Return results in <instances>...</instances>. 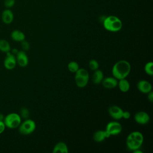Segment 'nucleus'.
<instances>
[{
    "label": "nucleus",
    "instance_id": "obj_1",
    "mask_svg": "<svg viewBox=\"0 0 153 153\" xmlns=\"http://www.w3.org/2000/svg\"><path fill=\"white\" fill-rule=\"evenodd\" d=\"M131 71L130 63L126 60H121L117 62L112 68V74L118 80L126 78Z\"/></svg>",
    "mask_w": 153,
    "mask_h": 153
},
{
    "label": "nucleus",
    "instance_id": "obj_2",
    "mask_svg": "<svg viewBox=\"0 0 153 153\" xmlns=\"http://www.w3.org/2000/svg\"><path fill=\"white\" fill-rule=\"evenodd\" d=\"M143 142V136L138 131L131 132L126 138V146L130 151L140 149Z\"/></svg>",
    "mask_w": 153,
    "mask_h": 153
},
{
    "label": "nucleus",
    "instance_id": "obj_3",
    "mask_svg": "<svg viewBox=\"0 0 153 153\" xmlns=\"http://www.w3.org/2000/svg\"><path fill=\"white\" fill-rule=\"evenodd\" d=\"M103 26L106 30L109 32H116L121 29L123 23L118 17L109 16L103 19Z\"/></svg>",
    "mask_w": 153,
    "mask_h": 153
},
{
    "label": "nucleus",
    "instance_id": "obj_4",
    "mask_svg": "<svg viewBox=\"0 0 153 153\" xmlns=\"http://www.w3.org/2000/svg\"><path fill=\"white\" fill-rule=\"evenodd\" d=\"M89 81V74L84 68H79L75 72V82L76 86L79 88L85 87Z\"/></svg>",
    "mask_w": 153,
    "mask_h": 153
},
{
    "label": "nucleus",
    "instance_id": "obj_5",
    "mask_svg": "<svg viewBox=\"0 0 153 153\" xmlns=\"http://www.w3.org/2000/svg\"><path fill=\"white\" fill-rule=\"evenodd\" d=\"M6 127L9 128H16L18 127L22 123L20 115L17 113L12 112L7 114L3 120Z\"/></svg>",
    "mask_w": 153,
    "mask_h": 153
},
{
    "label": "nucleus",
    "instance_id": "obj_6",
    "mask_svg": "<svg viewBox=\"0 0 153 153\" xmlns=\"http://www.w3.org/2000/svg\"><path fill=\"white\" fill-rule=\"evenodd\" d=\"M18 127L19 131L21 134L28 135L35 131L36 124L33 120L27 118L23 123H21Z\"/></svg>",
    "mask_w": 153,
    "mask_h": 153
},
{
    "label": "nucleus",
    "instance_id": "obj_7",
    "mask_svg": "<svg viewBox=\"0 0 153 153\" xmlns=\"http://www.w3.org/2000/svg\"><path fill=\"white\" fill-rule=\"evenodd\" d=\"M123 127L121 124L117 121L109 122L106 126L105 130L111 136H115L120 134L122 131Z\"/></svg>",
    "mask_w": 153,
    "mask_h": 153
},
{
    "label": "nucleus",
    "instance_id": "obj_8",
    "mask_svg": "<svg viewBox=\"0 0 153 153\" xmlns=\"http://www.w3.org/2000/svg\"><path fill=\"white\" fill-rule=\"evenodd\" d=\"M6 57L4 61V67L8 70L13 69L17 65L16 56L14 54L11 53L10 51L6 53Z\"/></svg>",
    "mask_w": 153,
    "mask_h": 153
},
{
    "label": "nucleus",
    "instance_id": "obj_9",
    "mask_svg": "<svg viewBox=\"0 0 153 153\" xmlns=\"http://www.w3.org/2000/svg\"><path fill=\"white\" fill-rule=\"evenodd\" d=\"M109 115L114 120H120L123 118V110L117 105H112L108 108Z\"/></svg>",
    "mask_w": 153,
    "mask_h": 153
},
{
    "label": "nucleus",
    "instance_id": "obj_10",
    "mask_svg": "<svg viewBox=\"0 0 153 153\" xmlns=\"http://www.w3.org/2000/svg\"><path fill=\"white\" fill-rule=\"evenodd\" d=\"M134 121L139 124L145 125L149 123L150 117L149 114L144 111H139L136 112L134 117Z\"/></svg>",
    "mask_w": 153,
    "mask_h": 153
},
{
    "label": "nucleus",
    "instance_id": "obj_11",
    "mask_svg": "<svg viewBox=\"0 0 153 153\" xmlns=\"http://www.w3.org/2000/svg\"><path fill=\"white\" fill-rule=\"evenodd\" d=\"M17 63L22 68L26 66L28 64L29 60L27 54L24 51H19L16 54Z\"/></svg>",
    "mask_w": 153,
    "mask_h": 153
},
{
    "label": "nucleus",
    "instance_id": "obj_12",
    "mask_svg": "<svg viewBox=\"0 0 153 153\" xmlns=\"http://www.w3.org/2000/svg\"><path fill=\"white\" fill-rule=\"evenodd\" d=\"M137 88L140 92L145 94L152 91V85L146 80H140L137 84Z\"/></svg>",
    "mask_w": 153,
    "mask_h": 153
},
{
    "label": "nucleus",
    "instance_id": "obj_13",
    "mask_svg": "<svg viewBox=\"0 0 153 153\" xmlns=\"http://www.w3.org/2000/svg\"><path fill=\"white\" fill-rule=\"evenodd\" d=\"M101 83L106 88H114L118 85V79L114 76H108L103 78Z\"/></svg>",
    "mask_w": 153,
    "mask_h": 153
},
{
    "label": "nucleus",
    "instance_id": "obj_14",
    "mask_svg": "<svg viewBox=\"0 0 153 153\" xmlns=\"http://www.w3.org/2000/svg\"><path fill=\"white\" fill-rule=\"evenodd\" d=\"M2 22L7 25L10 24L13 22L14 19V14L12 11L10 9H6L3 11L1 15Z\"/></svg>",
    "mask_w": 153,
    "mask_h": 153
},
{
    "label": "nucleus",
    "instance_id": "obj_15",
    "mask_svg": "<svg viewBox=\"0 0 153 153\" xmlns=\"http://www.w3.org/2000/svg\"><path fill=\"white\" fill-rule=\"evenodd\" d=\"M110 137V135L105 130H97L93 134V139L96 142H101L103 141L106 138Z\"/></svg>",
    "mask_w": 153,
    "mask_h": 153
},
{
    "label": "nucleus",
    "instance_id": "obj_16",
    "mask_svg": "<svg viewBox=\"0 0 153 153\" xmlns=\"http://www.w3.org/2000/svg\"><path fill=\"white\" fill-rule=\"evenodd\" d=\"M69 152L67 145L63 142L57 143L53 148V153H68Z\"/></svg>",
    "mask_w": 153,
    "mask_h": 153
},
{
    "label": "nucleus",
    "instance_id": "obj_17",
    "mask_svg": "<svg viewBox=\"0 0 153 153\" xmlns=\"http://www.w3.org/2000/svg\"><path fill=\"white\" fill-rule=\"evenodd\" d=\"M11 38L14 41L22 42L25 39V35L19 30H14L11 33Z\"/></svg>",
    "mask_w": 153,
    "mask_h": 153
},
{
    "label": "nucleus",
    "instance_id": "obj_18",
    "mask_svg": "<svg viewBox=\"0 0 153 153\" xmlns=\"http://www.w3.org/2000/svg\"><path fill=\"white\" fill-rule=\"evenodd\" d=\"M104 78L103 73L101 70L97 69L94 71L92 76V81L95 84H99Z\"/></svg>",
    "mask_w": 153,
    "mask_h": 153
},
{
    "label": "nucleus",
    "instance_id": "obj_19",
    "mask_svg": "<svg viewBox=\"0 0 153 153\" xmlns=\"http://www.w3.org/2000/svg\"><path fill=\"white\" fill-rule=\"evenodd\" d=\"M117 86H118V88L120 90V91L123 93L127 92L130 87L129 82L126 78L119 79V81H118Z\"/></svg>",
    "mask_w": 153,
    "mask_h": 153
},
{
    "label": "nucleus",
    "instance_id": "obj_20",
    "mask_svg": "<svg viewBox=\"0 0 153 153\" xmlns=\"http://www.w3.org/2000/svg\"><path fill=\"white\" fill-rule=\"evenodd\" d=\"M11 47L9 42L5 39H0V51L4 53L10 51Z\"/></svg>",
    "mask_w": 153,
    "mask_h": 153
},
{
    "label": "nucleus",
    "instance_id": "obj_21",
    "mask_svg": "<svg viewBox=\"0 0 153 153\" xmlns=\"http://www.w3.org/2000/svg\"><path fill=\"white\" fill-rule=\"evenodd\" d=\"M79 65L75 61H71L68 64V69L71 72L75 73L79 69Z\"/></svg>",
    "mask_w": 153,
    "mask_h": 153
},
{
    "label": "nucleus",
    "instance_id": "obj_22",
    "mask_svg": "<svg viewBox=\"0 0 153 153\" xmlns=\"http://www.w3.org/2000/svg\"><path fill=\"white\" fill-rule=\"evenodd\" d=\"M144 70L145 73L149 75L152 76L153 75V63L152 62H147L144 67Z\"/></svg>",
    "mask_w": 153,
    "mask_h": 153
},
{
    "label": "nucleus",
    "instance_id": "obj_23",
    "mask_svg": "<svg viewBox=\"0 0 153 153\" xmlns=\"http://www.w3.org/2000/svg\"><path fill=\"white\" fill-rule=\"evenodd\" d=\"M88 66L91 70L94 71L99 69V65L97 60H96L94 59H92V60H90V62L88 63Z\"/></svg>",
    "mask_w": 153,
    "mask_h": 153
},
{
    "label": "nucleus",
    "instance_id": "obj_24",
    "mask_svg": "<svg viewBox=\"0 0 153 153\" xmlns=\"http://www.w3.org/2000/svg\"><path fill=\"white\" fill-rule=\"evenodd\" d=\"M20 114H21V116H22L23 118L27 119V117H29V111H28V109H27V108H23L21 109Z\"/></svg>",
    "mask_w": 153,
    "mask_h": 153
},
{
    "label": "nucleus",
    "instance_id": "obj_25",
    "mask_svg": "<svg viewBox=\"0 0 153 153\" xmlns=\"http://www.w3.org/2000/svg\"><path fill=\"white\" fill-rule=\"evenodd\" d=\"M15 4V0H5L4 1V5L7 8H10Z\"/></svg>",
    "mask_w": 153,
    "mask_h": 153
},
{
    "label": "nucleus",
    "instance_id": "obj_26",
    "mask_svg": "<svg viewBox=\"0 0 153 153\" xmlns=\"http://www.w3.org/2000/svg\"><path fill=\"white\" fill-rule=\"evenodd\" d=\"M21 42H22V44H21L22 47L23 48V49L24 50H28L29 49L30 45H29V43L27 41H26L25 40H23Z\"/></svg>",
    "mask_w": 153,
    "mask_h": 153
},
{
    "label": "nucleus",
    "instance_id": "obj_27",
    "mask_svg": "<svg viewBox=\"0 0 153 153\" xmlns=\"http://www.w3.org/2000/svg\"><path fill=\"white\" fill-rule=\"evenodd\" d=\"M5 125L3 121H0V134L2 133L5 129Z\"/></svg>",
    "mask_w": 153,
    "mask_h": 153
},
{
    "label": "nucleus",
    "instance_id": "obj_28",
    "mask_svg": "<svg viewBox=\"0 0 153 153\" xmlns=\"http://www.w3.org/2000/svg\"><path fill=\"white\" fill-rule=\"evenodd\" d=\"M131 116V114L130 113L128 112V111H123V118H124V119H128L130 118Z\"/></svg>",
    "mask_w": 153,
    "mask_h": 153
},
{
    "label": "nucleus",
    "instance_id": "obj_29",
    "mask_svg": "<svg viewBox=\"0 0 153 153\" xmlns=\"http://www.w3.org/2000/svg\"><path fill=\"white\" fill-rule=\"evenodd\" d=\"M147 94H148V99L149 100V102H152V101H153V92H152V91H149Z\"/></svg>",
    "mask_w": 153,
    "mask_h": 153
},
{
    "label": "nucleus",
    "instance_id": "obj_30",
    "mask_svg": "<svg viewBox=\"0 0 153 153\" xmlns=\"http://www.w3.org/2000/svg\"><path fill=\"white\" fill-rule=\"evenodd\" d=\"M4 118V117L3 116V114H0V121H3Z\"/></svg>",
    "mask_w": 153,
    "mask_h": 153
}]
</instances>
